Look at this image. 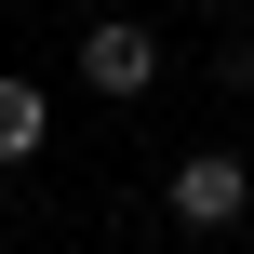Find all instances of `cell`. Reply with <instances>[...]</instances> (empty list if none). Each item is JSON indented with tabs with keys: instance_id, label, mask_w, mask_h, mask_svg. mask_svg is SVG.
<instances>
[{
	"instance_id": "cell-5",
	"label": "cell",
	"mask_w": 254,
	"mask_h": 254,
	"mask_svg": "<svg viewBox=\"0 0 254 254\" xmlns=\"http://www.w3.org/2000/svg\"><path fill=\"white\" fill-rule=\"evenodd\" d=\"M201 13H254V0H201Z\"/></svg>"
},
{
	"instance_id": "cell-6",
	"label": "cell",
	"mask_w": 254,
	"mask_h": 254,
	"mask_svg": "<svg viewBox=\"0 0 254 254\" xmlns=\"http://www.w3.org/2000/svg\"><path fill=\"white\" fill-rule=\"evenodd\" d=\"M241 254H254V214H241Z\"/></svg>"
},
{
	"instance_id": "cell-3",
	"label": "cell",
	"mask_w": 254,
	"mask_h": 254,
	"mask_svg": "<svg viewBox=\"0 0 254 254\" xmlns=\"http://www.w3.org/2000/svg\"><path fill=\"white\" fill-rule=\"evenodd\" d=\"M40 147H54V94H40L27 67H0V174H13V161H40Z\"/></svg>"
},
{
	"instance_id": "cell-2",
	"label": "cell",
	"mask_w": 254,
	"mask_h": 254,
	"mask_svg": "<svg viewBox=\"0 0 254 254\" xmlns=\"http://www.w3.org/2000/svg\"><path fill=\"white\" fill-rule=\"evenodd\" d=\"M161 214H174V228H228V241H241V214H254V161H241V147H188V161L161 174Z\"/></svg>"
},
{
	"instance_id": "cell-4",
	"label": "cell",
	"mask_w": 254,
	"mask_h": 254,
	"mask_svg": "<svg viewBox=\"0 0 254 254\" xmlns=\"http://www.w3.org/2000/svg\"><path fill=\"white\" fill-rule=\"evenodd\" d=\"M214 80H228V94H254V13H228V27H214Z\"/></svg>"
},
{
	"instance_id": "cell-1",
	"label": "cell",
	"mask_w": 254,
	"mask_h": 254,
	"mask_svg": "<svg viewBox=\"0 0 254 254\" xmlns=\"http://www.w3.org/2000/svg\"><path fill=\"white\" fill-rule=\"evenodd\" d=\"M161 80H174L161 13H80V94H94V107H147Z\"/></svg>"
}]
</instances>
